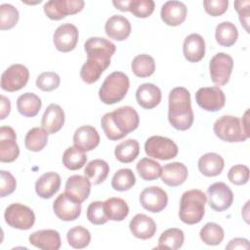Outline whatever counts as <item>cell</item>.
Wrapping results in <instances>:
<instances>
[{"mask_svg":"<svg viewBox=\"0 0 250 250\" xmlns=\"http://www.w3.org/2000/svg\"><path fill=\"white\" fill-rule=\"evenodd\" d=\"M224 166V158L215 152L205 153L198 160V170L205 177H215L220 175Z\"/></svg>","mask_w":250,"mask_h":250,"instance_id":"29","label":"cell"},{"mask_svg":"<svg viewBox=\"0 0 250 250\" xmlns=\"http://www.w3.org/2000/svg\"><path fill=\"white\" fill-rule=\"evenodd\" d=\"M137 171L140 177L145 181H154L161 175L162 167L161 165L148 157L142 158L137 163Z\"/></svg>","mask_w":250,"mask_h":250,"instance_id":"39","label":"cell"},{"mask_svg":"<svg viewBox=\"0 0 250 250\" xmlns=\"http://www.w3.org/2000/svg\"><path fill=\"white\" fill-rule=\"evenodd\" d=\"M184 231L177 228H171L164 230L158 239L157 249H171L177 250L184 244Z\"/></svg>","mask_w":250,"mask_h":250,"instance_id":"34","label":"cell"},{"mask_svg":"<svg viewBox=\"0 0 250 250\" xmlns=\"http://www.w3.org/2000/svg\"><path fill=\"white\" fill-rule=\"evenodd\" d=\"M109 173L108 164L103 159H94L90 161L84 170L85 176L92 185H99L103 183Z\"/></svg>","mask_w":250,"mask_h":250,"instance_id":"32","label":"cell"},{"mask_svg":"<svg viewBox=\"0 0 250 250\" xmlns=\"http://www.w3.org/2000/svg\"><path fill=\"white\" fill-rule=\"evenodd\" d=\"M249 7H250V2L248 0H246V1L239 0V1L234 2V8H235L236 12L238 13L239 21L247 32H249V28H248L249 15H250Z\"/></svg>","mask_w":250,"mask_h":250,"instance_id":"50","label":"cell"},{"mask_svg":"<svg viewBox=\"0 0 250 250\" xmlns=\"http://www.w3.org/2000/svg\"><path fill=\"white\" fill-rule=\"evenodd\" d=\"M161 90L152 83H144L136 91V100L140 106L146 109L156 107L161 102Z\"/></svg>","mask_w":250,"mask_h":250,"instance_id":"24","label":"cell"},{"mask_svg":"<svg viewBox=\"0 0 250 250\" xmlns=\"http://www.w3.org/2000/svg\"><path fill=\"white\" fill-rule=\"evenodd\" d=\"M188 168L182 162H172L164 165L161 171V181L169 187H178L188 179Z\"/></svg>","mask_w":250,"mask_h":250,"instance_id":"26","label":"cell"},{"mask_svg":"<svg viewBox=\"0 0 250 250\" xmlns=\"http://www.w3.org/2000/svg\"><path fill=\"white\" fill-rule=\"evenodd\" d=\"M140 203L146 210L158 213L165 209L168 203V195L159 187L151 186L146 188L140 194Z\"/></svg>","mask_w":250,"mask_h":250,"instance_id":"15","label":"cell"},{"mask_svg":"<svg viewBox=\"0 0 250 250\" xmlns=\"http://www.w3.org/2000/svg\"><path fill=\"white\" fill-rule=\"evenodd\" d=\"M78 29L72 23H63L54 32L53 41L56 49L62 53L72 51L78 42Z\"/></svg>","mask_w":250,"mask_h":250,"instance_id":"16","label":"cell"},{"mask_svg":"<svg viewBox=\"0 0 250 250\" xmlns=\"http://www.w3.org/2000/svg\"><path fill=\"white\" fill-rule=\"evenodd\" d=\"M64 189V192L82 203L89 197L91 191V182L86 176L72 175L66 180Z\"/></svg>","mask_w":250,"mask_h":250,"instance_id":"27","label":"cell"},{"mask_svg":"<svg viewBox=\"0 0 250 250\" xmlns=\"http://www.w3.org/2000/svg\"><path fill=\"white\" fill-rule=\"evenodd\" d=\"M87 61L80 70L81 79L92 84L98 81L103 72L109 66L110 58L115 53L116 47L104 37H90L84 44Z\"/></svg>","mask_w":250,"mask_h":250,"instance_id":"1","label":"cell"},{"mask_svg":"<svg viewBox=\"0 0 250 250\" xmlns=\"http://www.w3.org/2000/svg\"><path fill=\"white\" fill-rule=\"evenodd\" d=\"M129 86V77L121 71H114L103 82L99 90L100 100L105 104H116L125 98Z\"/></svg>","mask_w":250,"mask_h":250,"instance_id":"5","label":"cell"},{"mask_svg":"<svg viewBox=\"0 0 250 250\" xmlns=\"http://www.w3.org/2000/svg\"><path fill=\"white\" fill-rule=\"evenodd\" d=\"M140 152L139 142L134 139H128L121 142L115 146L114 155L116 159L122 163L133 162Z\"/></svg>","mask_w":250,"mask_h":250,"instance_id":"33","label":"cell"},{"mask_svg":"<svg viewBox=\"0 0 250 250\" xmlns=\"http://www.w3.org/2000/svg\"><path fill=\"white\" fill-rule=\"evenodd\" d=\"M168 120L173 128L179 131L189 129L193 123V111L190 93L185 87H176L169 93Z\"/></svg>","mask_w":250,"mask_h":250,"instance_id":"3","label":"cell"},{"mask_svg":"<svg viewBox=\"0 0 250 250\" xmlns=\"http://www.w3.org/2000/svg\"><path fill=\"white\" fill-rule=\"evenodd\" d=\"M53 210L60 220L64 222L74 221L81 214V202L66 192H63L55 199Z\"/></svg>","mask_w":250,"mask_h":250,"instance_id":"14","label":"cell"},{"mask_svg":"<svg viewBox=\"0 0 250 250\" xmlns=\"http://www.w3.org/2000/svg\"><path fill=\"white\" fill-rule=\"evenodd\" d=\"M200 239L207 245L216 246L221 244L224 239L225 232L223 228L216 223H207L200 229Z\"/></svg>","mask_w":250,"mask_h":250,"instance_id":"40","label":"cell"},{"mask_svg":"<svg viewBox=\"0 0 250 250\" xmlns=\"http://www.w3.org/2000/svg\"><path fill=\"white\" fill-rule=\"evenodd\" d=\"M60 76L53 71H45L38 75L36 79V86L44 92H51L57 89L60 85Z\"/></svg>","mask_w":250,"mask_h":250,"instance_id":"46","label":"cell"},{"mask_svg":"<svg viewBox=\"0 0 250 250\" xmlns=\"http://www.w3.org/2000/svg\"><path fill=\"white\" fill-rule=\"evenodd\" d=\"M188 14L187 6L181 1H167L161 7V20L170 26H178L182 24Z\"/></svg>","mask_w":250,"mask_h":250,"instance_id":"18","label":"cell"},{"mask_svg":"<svg viewBox=\"0 0 250 250\" xmlns=\"http://www.w3.org/2000/svg\"><path fill=\"white\" fill-rule=\"evenodd\" d=\"M87 219L93 225H104L108 221L106 217L104 202L102 201H93L89 204L87 208Z\"/></svg>","mask_w":250,"mask_h":250,"instance_id":"45","label":"cell"},{"mask_svg":"<svg viewBox=\"0 0 250 250\" xmlns=\"http://www.w3.org/2000/svg\"><path fill=\"white\" fill-rule=\"evenodd\" d=\"M131 23L129 20L120 15L111 16L104 24L106 35L116 41L127 39L131 33Z\"/></svg>","mask_w":250,"mask_h":250,"instance_id":"23","label":"cell"},{"mask_svg":"<svg viewBox=\"0 0 250 250\" xmlns=\"http://www.w3.org/2000/svg\"><path fill=\"white\" fill-rule=\"evenodd\" d=\"M183 53L189 62L201 61L205 55V41L198 33H191L185 38Z\"/></svg>","mask_w":250,"mask_h":250,"instance_id":"25","label":"cell"},{"mask_svg":"<svg viewBox=\"0 0 250 250\" xmlns=\"http://www.w3.org/2000/svg\"><path fill=\"white\" fill-rule=\"evenodd\" d=\"M131 68L136 76L141 78L148 77L152 75L155 70V62L151 56L141 54L133 59Z\"/></svg>","mask_w":250,"mask_h":250,"instance_id":"36","label":"cell"},{"mask_svg":"<svg viewBox=\"0 0 250 250\" xmlns=\"http://www.w3.org/2000/svg\"><path fill=\"white\" fill-rule=\"evenodd\" d=\"M17 182L15 177L7 171H0V196L5 197L13 193L16 189Z\"/></svg>","mask_w":250,"mask_h":250,"instance_id":"48","label":"cell"},{"mask_svg":"<svg viewBox=\"0 0 250 250\" xmlns=\"http://www.w3.org/2000/svg\"><path fill=\"white\" fill-rule=\"evenodd\" d=\"M20 15L17 8L11 4H2L0 6V29L6 30L13 28L19 21Z\"/></svg>","mask_w":250,"mask_h":250,"instance_id":"43","label":"cell"},{"mask_svg":"<svg viewBox=\"0 0 250 250\" xmlns=\"http://www.w3.org/2000/svg\"><path fill=\"white\" fill-rule=\"evenodd\" d=\"M83 0H50L44 4L45 15L53 21H60L68 15H74L84 8Z\"/></svg>","mask_w":250,"mask_h":250,"instance_id":"10","label":"cell"},{"mask_svg":"<svg viewBox=\"0 0 250 250\" xmlns=\"http://www.w3.org/2000/svg\"><path fill=\"white\" fill-rule=\"evenodd\" d=\"M68 244L75 249H82L89 245L91 241L90 231L81 226L71 228L66 233Z\"/></svg>","mask_w":250,"mask_h":250,"instance_id":"42","label":"cell"},{"mask_svg":"<svg viewBox=\"0 0 250 250\" xmlns=\"http://www.w3.org/2000/svg\"><path fill=\"white\" fill-rule=\"evenodd\" d=\"M129 229L132 234L139 239H149L156 232V224L152 218L145 214H137L130 221Z\"/></svg>","mask_w":250,"mask_h":250,"instance_id":"22","label":"cell"},{"mask_svg":"<svg viewBox=\"0 0 250 250\" xmlns=\"http://www.w3.org/2000/svg\"><path fill=\"white\" fill-rule=\"evenodd\" d=\"M154 2L152 0H129L128 11L137 18H147L154 11Z\"/></svg>","mask_w":250,"mask_h":250,"instance_id":"44","label":"cell"},{"mask_svg":"<svg viewBox=\"0 0 250 250\" xmlns=\"http://www.w3.org/2000/svg\"><path fill=\"white\" fill-rule=\"evenodd\" d=\"M42 102L34 93H24L17 100V108L19 112L25 117H34L40 111Z\"/></svg>","mask_w":250,"mask_h":250,"instance_id":"30","label":"cell"},{"mask_svg":"<svg viewBox=\"0 0 250 250\" xmlns=\"http://www.w3.org/2000/svg\"><path fill=\"white\" fill-rule=\"evenodd\" d=\"M205 12L211 17H219L223 15L229 6L228 0H204L203 1Z\"/></svg>","mask_w":250,"mask_h":250,"instance_id":"49","label":"cell"},{"mask_svg":"<svg viewBox=\"0 0 250 250\" xmlns=\"http://www.w3.org/2000/svg\"><path fill=\"white\" fill-rule=\"evenodd\" d=\"M11 111V103L8 98L1 95V101H0V119H5Z\"/></svg>","mask_w":250,"mask_h":250,"instance_id":"52","label":"cell"},{"mask_svg":"<svg viewBox=\"0 0 250 250\" xmlns=\"http://www.w3.org/2000/svg\"><path fill=\"white\" fill-rule=\"evenodd\" d=\"M208 204L217 212L229 209L233 202V193L229 186L223 182H217L207 188Z\"/></svg>","mask_w":250,"mask_h":250,"instance_id":"13","label":"cell"},{"mask_svg":"<svg viewBox=\"0 0 250 250\" xmlns=\"http://www.w3.org/2000/svg\"><path fill=\"white\" fill-rule=\"evenodd\" d=\"M48 143V133L42 127H33L25 135L24 145L30 151L42 150Z\"/></svg>","mask_w":250,"mask_h":250,"instance_id":"37","label":"cell"},{"mask_svg":"<svg viewBox=\"0 0 250 250\" xmlns=\"http://www.w3.org/2000/svg\"><path fill=\"white\" fill-rule=\"evenodd\" d=\"M215 37L219 45L224 47H230L237 40L238 30L234 23L230 21H223L216 26Z\"/></svg>","mask_w":250,"mask_h":250,"instance_id":"35","label":"cell"},{"mask_svg":"<svg viewBox=\"0 0 250 250\" xmlns=\"http://www.w3.org/2000/svg\"><path fill=\"white\" fill-rule=\"evenodd\" d=\"M233 67L232 58L226 53H218L209 62V71L212 82L217 87L226 85L230 77Z\"/></svg>","mask_w":250,"mask_h":250,"instance_id":"9","label":"cell"},{"mask_svg":"<svg viewBox=\"0 0 250 250\" xmlns=\"http://www.w3.org/2000/svg\"><path fill=\"white\" fill-rule=\"evenodd\" d=\"M112 4L114 7L122 12H127L128 11V5H129V0H123V1H112Z\"/></svg>","mask_w":250,"mask_h":250,"instance_id":"53","label":"cell"},{"mask_svg":"<svg viewBox=\"0 0 250 250\" xmlns=\"http://www.w3.org/2000/svg\"><path fill=\"white\" fill-rule=\"evenodd\" d=\"M87 161V155L76 146L67 147L62 154V164L71 171L81 169Z\"/></svg>","mask_w":250,"mask_h":250,"instance_id":"38","label":"cell"},{"mask_svg":"<svg viewBox=\"0 0 250 250\" xmlns=\"http://www.w3.org/2000/svg\"><path fill=\"white\" fill-rule=\"evenodd\" d=\"M20 154L17 135L12 127H0V161L9 163L15 161Z\"/></svg>","mask_w":250,"mask_h":250,"instance_id":"17","label":"cell"},{"mask_svg":"<svg viewBox=\"0 0 250 250\" xmlns=\"http://www.w3.org/2000/svg\"><path fill=\"white\" fill-rule=\"evenodd\" d=\"M31 245L42 250H58L61 247V236L55 229H40L31 233L28 237Z\"/></svg>","mask_w":250,"mask_h":250,"instance_id":"21","label":"cell"},{"mask_svg":"<svg viewBox=\"0 0 250 250\" xmlns=\"http://www.w3.org/2000/svg\"><path fill=\"white\" fill-rule=\"evenodd\" d=\"M61 187V177L58 173L47 172L43 174L35 183V191L41 198H51L58 192Z\"/></svg>","mask_w":250,"mask_h":250,"instance_id":"28","label":"cell"},{"mask_svg":"<svg viewBox=\"0 0 250 250\" xmlns=\"http://www.w3.org/2000/svg\"><path fill=\"white\" fill-rule=\"evenodd\" d=\"M207 197L200 189H189L183 193L180 200L179 217L187 225L198 224L204 216Z\"/></svg>","mask_w":250,"mask_h":250,"instance_id":"4","label":"cell"},{"mask_svg":"<svg viewBox=\"0 0 250 250\" xmlns=\"http://www.w3.org/2000/svg\"><path fill=\"white\" fill-rule=\"evenodd\" d=\"M195 101L202 109L215 112L225 106L226 96L220 87H202L195 93Z\"/></svg>","mask_w":250,"mask_h":250,"instance_id":"12","label":"cell"},{"mask_svg":"<svg viewBox=\"0 0 250 250\" xmlns=\"http://www.w3.org/2000/svg\"><path fill=\"white\" fill-rule=\"evenodd\" d=\"M145 151L149 157L169 160L177 156L179 148L174 141L162 136H151L145 144Z\"/></svg>","mask_w":250,"mask_h":250,"instance_id":"8","label":"cell"},{"mask_svg":"<svg viewBox=\"0 0 250 250\" xmlns=\"http://www.w3.org/2000/svg\"><path fill=\"white\" fill-rule=\"evenodd\" d=\"M229 182L236 186L245 185L249 180V168L246 165L237 164L232 166L228 173Z\"/></svg>","mask_w":250,"mask_h":250,"instance_id":"47","label":"cell"},{"mask_svg":"<svg viewBox=\"0 0 250 250\" xmlns=\"http://www.w3.org/2000/svg\"><path fill=\"white\" fill-rule=\"evenodd\" d=\"M74 146L82 151H90L96 148L100 144V135L96 128L90 125H84L75 130L73 135Z\"/></svg>","mask_w":250,"mask_h":250,"instance_id":"19","label":"cell"},{"mask_svg":"<svg viewBox=\"0 0 250 250\" xmlns=\"http://www.w3.org/2000/svg\"><path fill=\"white\" fill-rule=\"evenodd\" d=\"M104 211L108 220L120 222L129 214V207L126 201L120 197H110L104 202Z\"/></svg>","mask_w":250,"mask_h":250,"instance_id":"31","label":"cell"},{"mask_svg":"<svg viewBox=\"0 0 250 250\" xmlns=\"http://www.w3.org/2000/svg\"><path fill=\"white\" fill-rule=\"evenodd\" d=\"M29 71L21 63L10 65L1 75V88L7 92H16L22 89L28 82Z\"/></svg>","mask_w":250,"mask_h":250,"instance_id":"11","label":"cell"},{"mask_svg":"<svg viewBox=\"0 0 250 250\" xmlns=\"http://www.w3.org/2000/svg\"><path fill=\"white\" fill-rule=\"evenodd\" d=\"M64 118L63 109L57 104H51L47 106L42 116V128L48 133V135H53L62 128Z\"/></svg>","mask_w":250,"mask_h":250,"instance_id":"20","label":"cell"},{"mask_svg":"<svg viewBox=\"0 0 250 250\" xmlns=\"http://www.w3.org/2000/svg\"><path fill=\"white\" fill-rule=\"evenodd\" d=\"M140 123V117L136 109L125 105L105 113L101 120V126L106 138L110 141L123 139L129 133L136 130Z\"/></svg>","mask_w":250,"mask_h":250,"instance_id":"2","label":"cell"},{"mask_svg":"<svg viewBox=\"0 0 250 250\" xmlns=\"http://www.w3.org/2000/svg\"><path fill=\"white\" fill-rule=\"evenodd\" d=\"M5 222L12 228L26 230L33 227L35 223L34 212L26 205L12 203L4 213Z\"/></svg>","mask_w":250,"mask_h":250,"instance_id":"7","label":"cell"},{"mask_svg":"<svg viewBox=\"0 0 250 250\" xmlns=\"http://www.w3.org/2000/svg\"><path fill=\"white\" fill-rule=\"evenodd\" d=\"M136 184L135 174L131 169L123 168L116 171L111 180V187L118 191H126L132 188Z\"/></svg>","mask_w":250,"mask_h":250,"instance_id":"41","label":"cell"},{"mask_svg":"<svg viewBox=\"0 0 250 250\" xmlns=\"http://www.w3.org/2000/svg\"><path fill=\"white\" fill-rule=\"evenodd\" d=\"M213 131L219 139L228 143L244 142L250 136L242 121L233 115H223L218 118L213 125Z\"/></svg>","mask_w":250,"mask_h":250,"instance_id":"6","label":"cell"},{"mask_svg":"<svg viewBox=\"0 0 250 250\" xmlns=\"http://www.w3.org/2000/svg\"><path fill=\"white\" fill-rule=\"evenodd\" d=\"M249 240L246 238L236 237L231 239L226 246V249H249Z\"/></svg>","mask_w":250,"mask_h":250,"instance_id":"51","label":"cell"}]
</instances>
